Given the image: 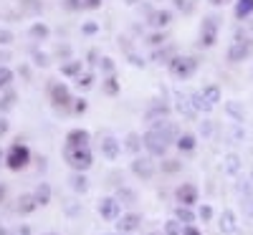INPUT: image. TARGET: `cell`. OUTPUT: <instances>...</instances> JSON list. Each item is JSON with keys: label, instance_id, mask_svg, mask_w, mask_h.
Here are the masks:
<instances>
[{"label": "cell", "instance_id": "6da1fadb", "mask_svg": "<svg viewBox=\"0 0 253 235\" xmlns=\"http://www.w3.org/2000/svg\"><path fill=\"white\" fill-rule=\"evenodd\" d=\"M63 159L69 162V167L74 172H86V169L94 164V155L89 152V147H63Z\"/></svg>", "mask_w": 253, "mask_h": 235}, {"label": "cell", "instance_id": "7a4b0ae2", "mask_svg": "<svg viewBox=\"0 0 253 235\" xmlns=\"http://www.w3.org/2000/svg\"><path fill=\"white\" fill-rule=\"evenodd\" d=\"M28 162H31L28 147L20 144V142H15V144L8 149V155H5V167L10 169V172H20V169H23Z\"/></svg>", "mask_w": 253, "mask_h": 235}, {"label": "cell", "instance_id": "3957f363", "mask_svg": "<svg viewBox=\"0 0 253 235\" xmlns=\"http://www.w3.org/2000/svg\"><path fill=\"white\" fill-rule=\"evenodd\" d=\"M195 69H198V61L190 58V56H175V58L170 61V74H172L175 78H180V81L190 78V76L195 74Z\"/></svg>", "mask_w": 253, "mask_h": 235}, {"label": "cell", "instance_id": "277c9868", "mask_svg": "<svg viewBox=\"0 0 253 235\" xmlns=\"http://www.w3.org/2000/svg\"><path fill=\"white\" fill-rule=\"evenodd\" d=\"M142 139H144L147 152H150L152 157H162V155L167 152V147H170V142L165 139V134H162V132H157V129H150Z\"/></svg>", "mask_w": 253, "mask_h": 235}, {"label": "cell", "instance_id": "5b68a950", "mask_svg": "<svg viewBox=\"0 0 253 235\" xmlns=\"http://www.w3.org/2000/svg\"><path fill=\"white\" fill-rule=\"evenodd\" d=\"M215 40H218V18L208 15L200 26V46L210 48V46H215Z\"/></svg>", "mask_w": 253, "mask_h": 235}, {"label": "cell", "instance_id": "8992f818", "mask_svg": "<svg viewBox=\"0 0 253 235\" xmlns=\"http://www.w3.org/2000/svg\"><path fill=\"white\" fill-rule=\"evenodd\" d=\"M96 210H99V215L104 218V220H119V215H122V207H119V200L117 197H101L99 200V205H96Z\"/></svg>", "mask_w": 253, "mask_h": 235}, {"label": "cell", "instance_id": "52a82bcc", "mask_svg": "<svg viewBox=\"0 0 253 235\" xmlns=\"http://www.w3.org/2000/svg\"><path fill=\"white\" fill-rule=\"evenodd\" d=\"M251 56V40H233V43H230V48H228V61H233V63H241L243 58H248Z\"/></svg>", "mask_w": 253, "mask_h": 235}, {"label": "cell", "instance_id": "ba28073f", "mask_svg": "<svg viewBox=\"0 0 253 235\" xmlns=\"http://www.w3.org/2000/svg\"><path fill=\"white\" fill-rule=\"evenodd\" d=\"M218 230H220L223 235H233V233L238 230V218H236V212L230 210V207H225V210L220 212V223H218Z\"/></svg>", "mask_w": 253, "mask_h": 235}, {"label": "cell", "instance_id": "9c48e42d", "mask_svg": "<svg viewBox=\"0 0 253 235\" xmlns=\"http://www.w3.org/2000/svg\"><path fill=\"white\" fill-rule=\"evenodd\" d=\"M132 172H134L139 180H152V175H155V164L147 159V157H134V162H132Z\"/></svg>", "mask_w": 253, "mask_h": 235}, {"label": "cell", "instance_id": "30bf717a", "mask_svg": "<svg viewBox=\"0 0 253 235\" xmlns=\"http://www.w3.org/2000/svg\"><path fill=\"white\" fill-rule=\"evenodd\" d=\"M139 225H142V215H137V212H126V215H119V220H117L119 233H134V230H139Z\"/></svg>", "mask_w": 253, "mask_h": 235}, {"label": "cell", "instance_id": "8fae6325", "mask_svg": "<svg viewBox=\"0 0 253 235\" xmlns=\"http://www.w3.org/2000/svg\"><path fill=\"white\" fill-rule=\"evenodd\" d=\"M175 197H177V202L180 205H195L198 202V187L195 185H180L177 190H175Z\"/></svg>", "mask_w": 253, "mask_h": 235}, {"label": "cell", "instance_id": "7c38bea8", "mask_svg": "<svg viewBox=\"0 0 253 235\" xmlns=\"http://www.w3.org/2000/svg\"><path fill=\"white\" fill-rule=\"evenodd\" d=\"M177 112H180L185 119H193V117L198 114L193 96H187V94H177Z\"/></svg>", "mask_w": 253, "mask_h": 235}, {"label": "cell", "instance_id": "4fadbf2b", "mask_svg": "<svg viewBox=\"0 0 253 235\" xmlns=\"http://www.w3.org/2000/svg\"><path fill=\"white\" fill-rule=\"evenodd\" d=\"M51 101H53L56 106H69V104H71L69 89L63 86V83H53V86H51Z\"/></svg>", "mask_w": 253, "mask_h": 235}, {"label": "cell", "instance_id": "5bb4252c", "mask_svg": "<svg viewBox=\"0 0 253 235\" xmlns=\"http://www.w3.org/2000/svg\"><path fill=\"white\" fill-rule=\"evenodd\" d=\"M101 155L107 157L109 162H114V159L119 157V142H117L114 137H104V139H101Z\"/></svg>", "mask_w": 253, "mask_h": 235}, {"label": "cell", "instance_id": "9a60e30c", "mask_svg": "<svg viewBox=\"0 0 253 235\" xmlns=\"http://www.w3.org/2000/svg\"><path fill=\"white\" fill-rule=\"evenodd\" d=\"M223 172L230 177H238L241 175V157L238 155H225L223 157Z\"/></svg>", "mask_w": 253, "mask_h": 235}, {"label": "cell", "instance_id": "2e32d148", "mask_svg": "<svg viewBox=\"0 0 253 235\" xmlns=\"http://www.w3.org/2000/svg\"><path fill=\"white\" fill-rule=\"evenodd\" d=\"M66 144H71V147H89V132L86 129H71L66 134Z\"/></svg>", "mask_w": 253, "mask_h": 235}, {"label": "cell", "instance_id": "e0dca14e", "mask_svg": "<svg viewBox=\"0 0 253 235\" xmlns=\"http://www.w3.org/2000/svg\"><path fill=\"white\" fill-rule=\"evenodd\" d=\"M36 207H38V202H36L33 195H20L18 197V212L20 215H28V212H33Z\"/></svg>", "mask_w": 253, "mask_h": 235}, {"label": "cell", "instance_id": "ac0fdd59", "mask_svg": "<svg viewBox=\"0 0 253 235\" xmlns=\"http://www.w3.org/2000/svg\"><path fill=\"white\" fill-rule=\"evenodd\" d=\"M175 218H177L182 225H193V223H195V212L190 210L187 205H177V207H175Z\"/></svg>", "mask_w": 253, "mask_h": 235}, {"label": "cell", "instance_id": "d6986e66", "mask_svg": "<svg viewBox=\"0 0 253 235\" xmlns=\"http://www.w3.org/2000/svg\"><path fill=\"white\" fill-rule=\"evenodd\" d=\"M69 185H71L74 192H86V190H89V180L84 177V172H74V175L69 177Z\"/></svg>", "mask_w": 253, "mask_h": 235}, {"label": "cell", "instance_id": "ffe728a7", "mask_svg": "<svg viewBox=\"0 0 253 235\" xmlns=\"http://www.w3.org/2000/svg\"><path fill=\"white\" fill-rule=\"evenodd\" d=\"M33 197H36L38 205H48V202H51V187H48L46 182H41V185L36 187V192H33Z\"/></svg>", "mask_w": 253, "mask_h": 235}, {"label": "cell", "instance_id": "44dd1931", "mask_svg": "<svg viewBox=\"0 0 253 235\" xmlns=\"http://www.w3.org/2000/svg\"><path fill=\"white\" fill-rule=\"evenodd\" d=\"M236 195H238V197L253 195V180H251V177H238V182H236Z\"/></svg>", "mask_w": 253, "mask_h": 235}, {"label": "cell", "instance_id": "7402d4cb", "mask_svg": "<svg viewBox=\"0 0 253 235\" xmlns=\"http://www.w3.org/2000/svg\"><path fill=\"white\" fill-rule=\"evenodd\" d=\"M170 20H172L170 10H157V13H152V20H150V23H152L155 28H165V26H170Z\"/></svg>", "mask_w": 253, "mask_h": 235}, {"label": "cell", "instance_id": "603a6c76", "mask_svg": "<svg viewBox=\"0 0 253 235\" xmlns=\"http://www.w3.org/2000/svg\"><path fill=\"white\" fill-rule=\"evenodd\" d=\"M175 144H177V149H180V152H193L198 142H195V137H193V134H180Z\"/></svg>", "mask_w": 253, "mask_h": 235}, {"label": "cell", "instance_id": "cb8c5ba5", "mask_svg": "<svg viewBox=\"0 0 253 235\" xmlns=\"http://www.w3.org/2000/svg\"><path fill=\"white\" fill-rule=\"evenodd\" d=\"M236 18L238 20H243V18H248L251 13H253V0H238V3H236Z\"/></svg>", "mask_w": 253, "mask_h": 235}, {"label": "cell", "instance_id": "d4e9b609", "mask_svg": "<svg viewBox=\"0 0 253 235\" xmlns=\"http://www.w3.org/2000/svg\"><path fill=\"white\" fill-rule=\"evenodd\" d=\"M225 112H228L230 117H233V119H236V124L246 119V109H243V106H241V104H236V101H228V104H225Z\"/></svg>", "mask_w": 253, "mask_h": 235}, {"label": "cell", "instance_id": "484cf974", "mask_svg": "<svg viewBox=\"0 0 253 235\" xmlns=\"http://www.w3.org/2000/svg\"><path fill=\"white\" fill-rule=\"evenodd\" d=\"M167 58H175V48H172V46H167V48H162V51H155V56H152L155 63H170Z\"/></svg>", "mask_w": 253, "mask_h": 235}, {"label": "cell", "instance_id": "4316f807", "mask_svg": "<svg viewBox=\"0 0 253 235\" xmlns=\"http://www.w3.org/2000/svg\"><path fill=\"white\" fill-rule=\"evenodd\" d=\"M15 106V91H5L0 96V112H10Z\"/></svg>", "mask_w": 253, "mask_h": 235}, {"label": "cell", "instance_id": "83f0119b", "mask_svg": "<svg viewBox=\"0 0 253 235\" xmlns=\"http://www.w3.org/2000/svg\"><path fill=\"white\" fill-rule=\"evenodd\" d=\"M61 74L63 76H81V61H71V63H66V66H61Z\"/></svg>", "mask_w": 253, "mask_h": 235}, {"label": "cell", "instance_id": "f1b7e54d", "mask_svg": "<svg viewBox=\"0 0 253 235\" xmlns=\"http://www.w3.org/2000/svg\"><path fill=\"white\" fill-rule=\"evenodd\" d=\"M241 210H243V218L246 220H253V195L241 197Z\"/></svg>", "mask_w": 253, "mask_h": 235}, {"label": "cell", "instance_id": "f546056e", "mask_svg": "<svg viewBox=\"0 0 253 235\" xmlns=\"http://www.w3.org/2000/svg\"><path fill=\"white\" fill-rule=\"evenodd\" d=\"M139 144H144V139H139L137 132L126 134V149H129V152H139Z\"/></svg>", "mask_w": 253, "mask_h": 235}, {"label": "cell", "instance_id": "4dcf8cb0", "mask_svg": "<svg viewBox=\"0 0 253 235\" xmlns=\"http://www.w3.org/2000/svg\"><path fill=\"white\" fill-rule=\"evenodd\" d=\"M167 114H170V109H167L165 104H162V106H160V104H155L152 109L147 112V119H150V121H155V117H160V119H162V117H167Z\"/></svg>", "mask_w": 253, "mask_h": 235}, {"label": "cell", "instance_id": "1f68e13d", "mask_svg": "<svg viewBox=\"0 0 253 235\" xmlns=\"http://www.w3.org/2000/svg\"><path fill=\"white\" fill-rule=\"evenodd\" d=\"M182 223L175 218V220H167V225H165V235H182Z\"/></svg>", "mask_w": 253, "mask_h": 235}, {"label": "cell", "instance_id": "d6a6232c", "mask_svg": "<svg viewBox=\"0 0 253 235\" xmlns=\"http://www.w3.org/2000/svg\"><path fill=\"white\" fill-rule=\"evenodd\" d=\"M117 200H119V202H126V205H132V202H137V195H134L132 190L122 187V190L117 192Z\"/></svg>", "mask_w": 253, "mask_h": 235}, {"label": "cell", "instance_id": "836d02e7", "mask_svg": "<svg viewBox=\"0 0 253 235\" xmlns=\"http://www.w3.org/2000/svg\"><path fill=\"white\" fill-rule=\"evenodd\" d=\"M228 137H230V142H233V144H238V142H243V137H246V132H243V126H230V129H228Z\"/></svg>", "mask_w": 253, "mask_h": 235}, {"label": "cell", "instance_id": "e575fe53", "mask_svg": "<svg viewBox=\"0 0 253 235\" xmlns=\"http://www.w3.org/2000/svg\"><path fill=\"white\" fill-rule=\"evenodd\" d=\"M31 36L33 38H48V26H43V23L31 26Z\"/></svg>", "mask_w": 253, "mask_h": 235}, {"label": "cell", "instance_id": "d590c367", "mask_svg": "<svg viewBox=\"0 0 253 235\" xmlns=\"http://www.w3.org/2000/svg\"><path fill=\"white\" fill-rule=\"evenodd\" d=\"M10 81H13V71L5 69V66H0V89H5Z\"/></svg>", "mask_w": 253, "mask_h": 235}, {"label": "cell", "instance_id": "8d00e7d4", "mask_svg": "<svg viewBox=\"0 0 253 235\" xmlns=\"http://www.w3.org/2000/svg\"><path fill=\"white\" fill-rule=\"evenodd\" d=\"M76 83H79L81 89H91V86H94V76H91V74H84V76L76 78Z\"/></svg>", "mask_w": 253, "mask_h": 235}, {"label": "cell", "instance_id": "74e56055", "mask_svg": "<svg viewBox=\"0 0 253 235\" xmlns=\"http://www.w3.org/2000/svg\"><path fill=\"white\" fill-rule=\"evenodd\" d=\"M104 91H107V94H117V91H119V83H117L114 76L107 78V83H104Z\"/></svg>", "mask_w": 253, "mask_h": 235}, {"label": "cell", "instance_id": "f35d334b", "mask_svg": "<svg viewBox=\"0 0 253 235\" xmlns=\"http://www.w3.org/2000/svg\"><path fill=\"white\" fill-rule=\"evenodd\" d=\"M198 215H200V220H203V223H208L210 218H213V207H210V205H203Z\"/></svg>", "mask_w": 253, "mask_h": 235}, {"label": "cell", "instance_id": "ab89813d", "mask_svg": "<svg viewBox=\"0 0 253 235\" xmlns=\"http://www.w3.org/2000/svg\"><path fill=\"white\" fill-rule=\"evenodd\" d=\"M13 43V33L10 31H0V46H8Z\"/></svg>", "mask_w": 253, "mask_h": 235}, {"label": "cell", "instance_id": "60d3db41", "mask_svg": "<svg viewBox=\"0 0 253 235\" xmlns=\"http://www.w3.org/2000/svg\"><path fill=\"white\" fill-rule=\"evenodd\" d=\"M81 5L89 8V10H96V8L101 5V0H81Z\"/></svg>", "mask_w": 253, "mask_h": 235}, {"label": "cell", "instance_id": "b9f144b4", "mask_svg": "<svg viewBox=\"0 0 253 235\" xmlns=\"http://www.w3.org/2000/svg\"><path fill=\"white\" fill-rule=\"evenodd\" d=\"M162 40H165V33H155V36H150V43H152V46H160Z\"/></svg>", "mask_w": 253, "mask_h": 235}, {"label": "cell", "instance_id": "7bdbcfd3", "mask_svg": "<svg viewBox=\"0 0 253 235\" xmlns=\"http://www.w3.org/2000/svg\"><path fill=\"white\" fill-rule=\"evenodd\" d=\"M182 235H203L195 225H185V230H182Z\"/></svg>", "mask_w": 253, "mask_h": 235}, {"label": "cell", "instance_id": "ee69618b", "mask_svg": "<svg viewBox=\"0 0 253 235\" xmlns=\"http://www.w3.org/2000/svg\"><path fill=\"white\" fill-rule=\"evenodd\" d=\"M74 112H76V114H84V112H86V101H84V99H79V104L74 106Z\"/></svg>", "mask_w": 253, "mask_h": 235}, {"label": "cell", "instance_id": "f6af8a7d", "mask_svg": "<svg viewBox=\"0 0 253 235\" xmlns=\"http://www.w3.org/2000/svg\"><path fill=\"white\" fill-rule=\"evenodd\" d=\"M165 169H167V172H175V169H180V164H177L175 159H167V164H165Z\"/></svg>", "mask_w": 253, "mask_h": 235}, {"label": "cell", "instance_id": "bcb514c9", "mask_svg": "<svg viewBox=\"0 0 253 235\" xmlns=\"http://www.w3.org/2000/svg\"><path fill=\"white\" fill-rule=\"evenodd\" d=\"M5 132H8V119H5V117H0V137H3Z\"/></svg>", "mask_w": 253, "mask_h": 235}, {"label": "cell", "instance_id": "7dc6e473", "mask_svg": "<svg viewBox=\"0 0 253 235\" xmlns=\"http://www.w3.org/2000/svg\"><path fill=\"white\" fill-rule=\"evenodd\" d=\"M96 23H86V26H84V33H96Z\"/></svg>", "mask_w": 253, "mask_h": 235}, {"label": "cell", "instance_id": "c3c4849f", "mask_svg": "<svg viewBox=\"0 0 253 235\" xmlns=\"http://www.w3.org/2000/svg\"><path fill=\"white\" fill-rule=\"evenodd\" d=\"M200 132H203V134H205V137H208V134H210V132H213V126H210V121H205V124H203V126H200Z\"/></svg>", "mask_w": 253, "mask_h": 235}, {"label": "cell", "instance_id": "681fc988", "mask_svg": "<svg viewBox=\"0 0 253 235\" xmlns=\"http://www.w3.org/2000/svg\"><path fill=\"white\" fill-rule=\"evenodd\" d=\"M101 66H104V71H112V69H114V63H112V58H104Z\"/></svg>", "mask_w": 253, "mask_h": 235}, {"label": "cell", "instance_id": "f907efd6", "mask_svg": "<svg viewBox=\"0 0 253 235\" xmlns=\"http://www.w3.org/2000/svg\"><path fill=\"white\" fill-rule=\"evenodd\" d=\"M129 61H132V66H144V61L139 56H129Z\"/></svg>", "mask_w": 253, "mask_h": 235}, {"label": "cell", "instance_id": "816d5d0a", "mask_svg": "<svg viewBox=\"0 0 253 235\" xmlns=\"http://www.w3.org/2000/svg\"><path fill=\"white\" fill-rule=\"evenodd\" d=\"M36 63H41V66H46L48 61H46V56H43V53H36Z\"/></svg>", "mask_w": 253, "mask_h": 235}, {"label": "cell", "instance_id": "f5cc1de1", "mask_svg": "<svg viewBox=\"0 0 253 235\" xmlns=\"http://www.w3.org/2000/svg\"><path fill=\"white\" fill-rule=\"evenodd\" d=\"M228 0H210V5H225Z\"/></svg>", "mask_w": 253, "mask_h": 235}, {"label": "cell", "instance_id": "db71d44e", "mask_svg": "<svg viewBox=\"0 0 253 235\" xmlns=\"http://www.w3.org/2000/svg\"><path fill=\"white\" fill-rule=\"evenodd\" d=\"M81 3H79V0H69V8H79Z\"/></svg>", "mask_w": 253, "mask_h": 235}, {"label": "cell", "instance_id": "11a10c76", "mask_svg": "<svg viewBox=\"0 0 253 235\" xmlns=\"http://www.w3.org/2000/svg\"><path fill=\"white\" fill-rule=\"evenodd\" d=\"M124 3H126V5H137V3H139V0H124Z\"/></svg>", "mask_w": 253, "mask_h": 235}, {"label": "cell", "instance_id": "9f6ffc18", "mask_svg": "<svg viewBox=\"0 0 253 235\" xmlns=\"http://www.w3.org/2000/svg\"><path fill=\"white\" fill-rule=\"evenodd\" d=\"M175 5H177V8H182V5H185V0H175Z\"/></svg>", "mask_w": 253, "mask_h": 235}, {"label": "cell", "instance_id": "6f0895ef", "mask_svg": "<svg viewBox=\"0 0 253 235\" xmlns=\"http://www.w3.org/2000/svg\"><path fill=\"white\" fill-rule=\"evenodd\" d=\"M5 162V152H0V164H3Z\"/></svg>", "mask_w": 253, "mask_h": 235}, {"label": "cell", "instance_id": "680465c9", "mask_svg": "<svg viewBox=\"0 0 253 235\" xmlns=\"http://www.w3.org/2000/svg\"><path fill=\"white\" fill-rule=\"evenodd\" d=\"M150 235H160V233H150Z\"/></svg>", "mask_w": 253, "mask_h": 235}, {"label": "cell", "instance_id": "91938a15", "mask_svg": "<svg viewBox=\"0 0 253 235\" xmlns=\"http://www.w3.org/2000/svg\"><path fill=\"white\" fill-rule=\"evenodd\" d=\"M114 235H124V233H114Z\"/></svg>", "mask_w": 253, "mask_h": 235}, {"label": "cell", "instance_id": "94428289", "mask_svg": "<svg viewBox=\"0 0 253 235\" xmlns=\"http://www.w3.org/2000/svg\"><path fill=\"white\" fill-rule=\"evenodd\" d=\"M251 180H253V172H251Z\"/></svg>", "mask_w": 253, "mask_h": 235}]
</instances>
